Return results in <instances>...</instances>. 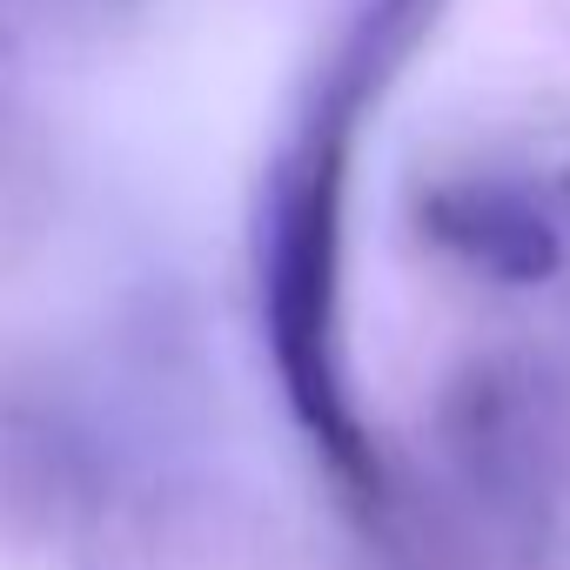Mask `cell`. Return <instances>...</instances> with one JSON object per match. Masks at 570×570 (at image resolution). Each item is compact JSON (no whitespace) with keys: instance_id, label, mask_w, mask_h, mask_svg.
Listing matches in <instances>:
<instances>
[{"instance_id":"obj_1","label":"cell","mask_w":570,"mask_h":570,"mask_svg":"<svg viewBox=\"0 0 570 570\" xmlns=\"http://www.w3.org/2000/svg\"><path fill=\"white\" fill-rule=\"evenodd\" d=\"M350 115L323 108L316 128L282 155L262 202V330L296 423L323 450V463L370 497L376 456L356 423L336 343V268H343V161Z\"/></svg>"},{"instance_id":"obj_2","label":"cell","mask_w":570,"mask_h":570,"mask_svg":"<svg viewBox=\"0 0 570 570\" xmlns=\"http://www.w3.org/2000/svg\"><path fill=\"white\" fill-rule=\"evenodd\" d=\"M423 222L456 262H470L497 282H543L563 262L557 228L517 188H436Z\"/></svg>"}]
</instances>
